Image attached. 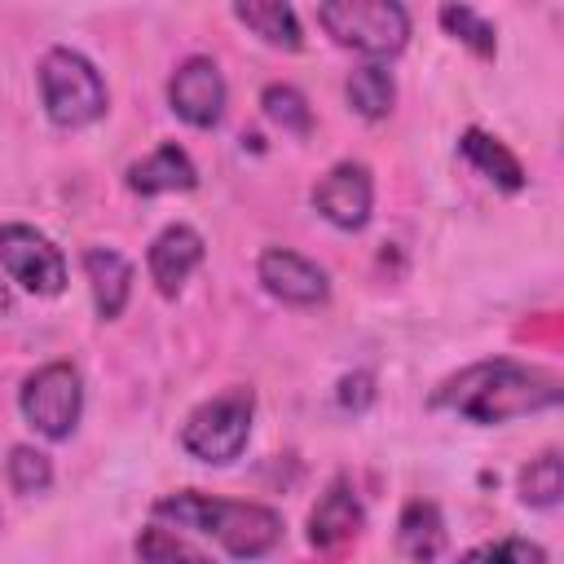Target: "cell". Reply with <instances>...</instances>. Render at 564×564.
<instances>
[{"mask_svg":"<svg viewBox=\"0 0 564 564\" xmlns=\"http://www.w3.org/2000/svg\"><path fill=\"white\" fill-rule=\"evenodd\" d=\"M132 551H137L141 564H212V555H203L189 538H181V533H172L163 524H145L137 533Z\"/></svg>","mask_w":564,"mask_h":564,"instance_id":"d6986e66","label":"cell"},{"mask_svg":"<svg viewBox=\"0 0 564 564\" xmlns=\"http://www.w3.org/2000/svg\"><path fill=\"white\" fill-rule=\"evenodd\" d=\"M40 97L57 128H88L106 115V79L84 53L66 44L40 57Z\"/></svg>","mask_w":564,"mask_h":564,"instance_id":"3957f363","label":"cell"},{"mask_svg":"<svg viewBox=\"0 0 564 564\" xmlns=\"http://www.w3.org/2000/svg\"><path fill=\"white\" fill-rule=\"evenodd\" d=\"M4 471H9V485H13L18 494H44V489L53 485V463H48V454L35 449V445H13Z\"/></svg>","mask_w":564,"mask_h":564,"instance_id":"603a6c76","label":"cell"},{"mask_svg":"<svg viewBox=\"0 0 564 564\" xmlns=\"http://www.w3.org/2000/svg\"><path fill=\"white\" fill-rule=\"evenodd\" d=\"M260 110H264L269 123H278V128L291 132V137H308V132H313V110H308L304 93L291 88V84H264Z\"/></svg>","mask_w":564,"mask_h":564,"instance_id":"ffe728a7","label":"cell"},{"mask_svg":"<svg viewBox=\"0 0 564 564\" xmlns=\"http://www.w3.org/2000/svg\"><path fill=\"white\" fill-rule=\"evenodd\" d=\"M256 278L260 286L282 300V304H295V308H313V304H326L330 295V282H326V269L313 264L308 256L291 251V247H269L256 264Z\"/></svg>","mask_w":564,"mask_h":564,"instance_id":"30bf717a","label":"cell"},{"mask_svg":"<svg viewBox=\"0 0 564 564\" xmlns=\"http://www.w3.org/2000/svg\"><path fill=\"white\" fill-rule=\"evenodd\" d=\"M234 18H238L242 26H251V31H256L264 44H273V48L295 53V48L304 44V31H300L295 9L282 4V0H242V4H234Z\"/></svg>","mask_w":564,"mask_h":564,"instance_id":"e0dca14e","label":"cell"},{"mask_svg":"<svg viewBox=\"0 0 564 564\" xmlns=\"http://www.w3.org/2000/svg\"><path fill=\"white\" fill-rule=\"evenodd\" d=\"M445 516L432 498H410L397 516V551L410 560V564H436L445 555Z\"/></svg>","mask_w":564,"mask_h":564,"instance_id":"5bb4252c","label":"cell"},{"mask_svg":"<svg viewBox=\"0 0 564 564\" xmlns=\"http://www.w3.org/2000/svg\"><path fill=\"white\" fill-rule=\"evenodd\" d=\"M317 26L366 57H392L410 40V13L397 0H326L317 4Z\"/></svg>","mask_w":564,"mask_h":564,"instance_id":"277c9868","label":"cell"},{"mask_svg":"<svg viewBox=\"0 0 564 564\" xmlns=\"http://www.w3.org/2000/svg\"><path fill=\"white\" fill-rule=\"evenodd\" d=\"M225 75L212 57H185L167 79V101L189 128H216L225 115Z\"/></svg>","mask_w":564,"mask_h":564,"instance_id":"ba28073f","label":"cell"},{"mask_svg":"<svg viewBox=\"0 0 564 564\" xmlns=\"http://www.w3.org/2000/svg\"><path fill=\"white\" fill-rule=\"evenodd\" d=\"M13 308V291H9V282H0V313H9Z\"/></svg>","mask_w":564,"mask_h":564,"instance_id":"484cf974","label":"cell"},{"mask_svg":"<svg viewBox=\"0 0 564 564\" xmlns=\"http://www.w3.org/2000/svg\"><path fill=\"white\" fill-rule=\"evenodd\" d=\"M251 419H256V392L251 388H225L189 419L181 423V449L198 463H234L247 441H251Z\"/></svg>","mask_w":564,"mask_h":564,"instance_id":"5b68a950","label":"cell"},{"mask_svg":"<svg viewBox=\"0 0 564 564\" xmlns=\"http://www.w3.org/2000/svg\"><path fill=\"white\" fill-rule=\"evenodd\" d=\"M454 564H546V551L538 542H529V538H498V542L471 546Z\"/></svg>","mask_w":564,"mask_h":564,"instance_id":"cb8c5ba5","label":"cell"},{"mask_svg":"<svg viewBox=\"0 0 564 564\" xmlns=\"http://www.w3.org/2000/svg\"><path fill=\"white\" fill-rule=\"evenodd\" d=\"M0 264L31 295H62L66 291V260L53 247V238L40 234L35 225H22V220L0 225Z\"/></svg>","mask_w":564,"mask_h":564,"instance_id":"52a82bcc","label":"cell"},{"mask_svg":"<svg viewBox=\"0 0 564 564\" xmlns=\"http://www.w3.org/2000/svg\"><path fill=\"white\" fill-rule=\"evenodd\" d=\"M441 26L454 35V40H463L476 57H494V48H498V35H494V26L471 9V4H441Z\"/></svg>","mask_w":564,"mask_h":564,"instance_id":"7402d4cb","label":"cell"},{"mask_svg":"<svg viewBox=\"0 0 564 564\" xmlns=\"http://www.w3.org/2000/svg\"><path fill=\"white\" fill-rule=\"evenodd\" d=\"M344 93H348V106H352L361 119H383V115L392 110V101H397V84H392L388 66H379V62L357 66V70L348 75Z\"/></svg>","mask_w":564,"mask_h":564,"instance_id":"ac0fdd59","label":"cell"},{"mask_svg":"<svg viewBox=\"0 0 564 564\" xmlns=\"http://www.w3.org/2000/svg\"><path fill=\"white\" fill-rule=\"evenodd\" d=\"M313 207L335 225V229H361L375 207V181L366 163H335L317 185H313Z\"/></svg>","mask_w":564,"mask_h":564,"instance_id":"9c48e42d","label":"cell"},{"mask_svg":"<svg viewBox=\"0 0 564 564\" xmlns=\"http://www.w3.org/2000/svg\"><path fill=\"white\" fill-rule=\"evenodd\" d=\"M84 273L93 286V304L101 322H115L132 295V264L115 247H88L84 251Z\"/></svg>","mask_w":564,"mask_h":564,"instance_id":"9a60e30c","label":"cell"},{"mask_svg":"<svg viewBox=\"0 0 564 564\" xmlns=\"http://www.w3.org/2000/svg\"><path fill=\"white\" fill-rule=\"evenodd\" d=\"M18 405H22V419L40 436L66 441L75 432L79 414H84V379L70 361H48V366H40L22 379Z\"/></svg>","mask_w":564,"mask_h":564,"instance_id":"8992f818","label":"cell"},{"mask_svg":"<svg viewBox=\"0 0 564 564\" xmlns=\"http://www.w3.org/2000/svg\"><path fill=\"white\" fill-rule=\"evenodd\" d=\"M128 189L141 194V198H159V194H185L198 185V167L194 159L176 145V141H163L159 150H150L145 159H137L128 172H123Z\"/></svg>","mask_w":564,"mask_h":564,"instance_id":"4fadbf2b","label":"cell"},{"mask_svg":"<svg viewBox=\"0 0 564 564\" xmlns=\"http://www.w3.org/2000/svg\"><path fill=\"white\" fill-rule=\"evenodd\" d=\"M370 401H375V375H370V370H352V375L339 379V405H344V410L361 414Z\"/></svg>","mask_w":564,"mask_h":564,"instance_id":"d4e9b609","label":"cell"},{"mask_svg":"<svg viewBox=\"0 0 564 564\" xmlns=\"http://www.w3.org/2000/svg\"><path fill=\"white\" fill-rule=\"evenodd\" d=\"M560 397H564V388H560L555 370L494 357V361H476V366L449 375L432 392V405L454 410L458 419H471V423H511V419L560 405Z\"/></svg>","mask_w":564,"mask_h":564,"instance_id":"6da1fadb","label":"cell"},{"mask_svg":"<svg viewBox=\"0 0 564 564\" xmlns=\"http://www.w3.org/2000/svg\"><path fill=\"white\" fill-rule=\"evenodd\" d=\"M458 154H463L480 176H489L498 189H507V194L524 189V167H520V159H516L498 137H489V132H480V128H467V132L458 137Z\"/></svg>","mask_w":564,"mask_h":564,"instance_id":"2e32d148","label":"cell"},{"mask_svg":"<svg viewBox=\"0 0 564 564\" xmlns=\"http://www.w3.org/2000/svg\"><path fill=\"white\" fill-rule=\"evenodd\" d=\"M361 524H366V511H361V498H357L352 480H348V476H335V480L322 489L317 507L308 511V542H313L317 551L335 555V551H344V546L361 533Z\"/></svg>","mask_w":564,"mask_h":564,"instance_id":"8fae6325","label":"cell"},{"mask_svg":"<svg viewBox=\"0 0 564 564\" xmlns=\"http://www.w3.org/2000/svg\"><path fill=\"white\" fill-rule=\"evenodd\" d=\"M560 494H564V463H560V454L546 449V454L529 458V467L520 471V498L529 507H542L546 511V507L560 502Z\"/></svg>","mask_w":564,"mask_h":564,"instance_id":"44dd1931","label":"cell"},{"mask_svg":"<svg viewBox=\"0 0 564 564\" xmlns=\"http://www.w3.org/2000/svg\"><path fill=\"white\" fill-rule=\"evenodd\" d=\"M203 234L198 229H189V225H167V229H159L154 234V242H150V251H145V269H150V278H154V286H159V295H176L181 286H185V278L203 264Z\"/></svg>","mask_w":564,"mask_h":564,"instance_id":"7c38bea8","label":"cell"},{"mask_svg":"<svg viewBox=\"0 0 564 564\" xmlns=\"http://www.w3.org/2000/svg\"><path fill=\"white\" fill-rule=\"evenodd\" d=\"M154 516L176 520L181 529H194L203 538H216L234 560H260L282 542V516L264 502L181 489V494H163L154 502Z\"/></svg>","mask_w":564,"mask_h":564,"instance_id":"7a4b0ae2","label":"cell"}]
</instances>
